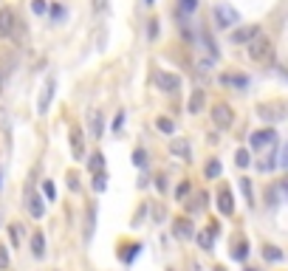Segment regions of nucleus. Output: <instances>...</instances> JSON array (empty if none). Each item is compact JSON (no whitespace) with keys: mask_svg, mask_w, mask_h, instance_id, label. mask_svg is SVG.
I'll list each match as a JSON object with an SVG mask.
<instances>
[{"mask_svg":"<svg viewBox=\"0 0 288 271\" xmlns=\"http://www.w3.org/2000/svg\"><path fill=\"white\" fill-rule=\"evenodd\" d=\"M153 218H156V221H161V218H164V209L156 207V209H153Z\"/></svg>","mask_w":288,"mask_h":271,"instance_id":"obj_47","label":"nucleus"},{"mask_svg":"<svg viewBox=\"0 0 288 271\" xmlns=\"http://www.w3.org/2000/svg\"><path fill=\"white\" fill-rule=\"evenodd\" d=\"M277 164H280V150H277V144H274L271 150L263 156V161H257V170L260 172H271V170H277Z\"/></svg>","mask_w":288,"mask_h":271,"instance_id":"obj_16","label":"nucleus"},{"mask_svg":"<svg viewBox=\"0 0 288 271\" xmlns=\"http://www.w3.org/2000/svg\"><path fill=\"white\" fill-rule=\"evenodd\" d=\"M17 31H20V17H17V12L12 6H0V37H3V40H12V37H17Z\"/></svg>","mask_w":288,"mask_h":271,"instance_id":"obj_3","label":"nucleus"},{"mask_svg":"<svg viewBox=\"0 0 288 271\" xmlns=\"http://www.w3.org/2000/svg\"><path fill=\"white\" fill-rule=\"evenodd\" d=\"M254 37H260V26H240V29L232 31V43L235 45H249Z\"/></svg>","mask_w":288,"mask_h":271,"instance_id":"obj_13","label":"nucleus"},{"mask_svg":"<svg viewBox=\"0 0 288 271\" xmlns=\"http://www.w3.org/2000/svg\"><path fill=\"white\" fill-rule=\"evenodd\" d=\"M203 102H206V93L203 91H192V96H189V102H187V110L189 113H201L203 110Z\"/></svg>","mask_w":288,"mask_h":271,"instance_id":"obj_20","label":"nucleus"},{"mask_svg":"<svg viewBox=\"0 0 288 271\" xmlns=\"http://www.w3.org/2000/svg\"><path fill=\"white\" fill-rule=\"evenodd\" d=\"M54 91H57V79L48 77V79H45V85H43V91H40V99H37V113H40V116L48 113L51 99H54Z\"/></svg>","mask_w":288,"mask_h":271,"instance_id":"obj_11","label":"nucleus"},{"mask_svg":"<svg viewBox=\"0 0 288 271\" xmlns=\"http://www.w3.org/2000/svg\"><path fill=\"white\" fill-rule=\"evenodd\" d=\"M68 186H71V192H80V175L77 172H68Z\"/></svg>","mask_w":288,"mask_h":271,"instance_id":"obj_41","label":"nucleus"},{"mask_svg":"<svg viewBox=\"0 0 288 271\" xmlns=\"http://www.w3.org/2000/svg\"><path fill=\"white\" fill-rule=\"evenodd\" d=\"M9 265H12V257H9V249L0 243V271H6Z\"/></svg>","mask_w":288,"mask_h":271,"instance_id":"obj_39","label":"nucleus"},{"mask_svg":"<svg viewBox=\"0 0 288 271\" xmlns=\"http://www.w3.org/2000/svg\"><path fill=\"white\" fill-rule=\"evenodd\" d=\"M243 271H260V268H252V265H246V268Z\"/></svg>","mask_w":288,"mask_h":271,"instance_id":"obj_49","label":"nucleus"},{"mask_svg":"<svg viewBox=\"0 0 288 271\" xmlns=\"http://www.w3.org/2000/svg\"><path fill=\"white\" fill-rule=\"evenodd\" d=\"M280 167H285V170H288V142L282 144V150H280Z\"/></svg>","mask_w":288,"mask_h":271,"instance_id":"obj_45","label":"nucleus"},{"mask_svg":"<svg viewBox=\"0 0 288 271\" xmlns=\"http://www.w3.org/2000/svg\"><path fill=\"white\" fill-rule=\"evenodd\" d=\"M274 186H277V192H280V198H282V200H288V178L277 181Z\"/></svg>","mask_w":288,"mask_h":271,"instance_id":"obj_42","label":"nucleus"},{"mask_svg":"<svg viewBox=\"0 0 288 271\" xmlns=\"http://www.w3.org/2000/svg\"><path fill=\"white\" fill-rule=\"evenodd\" d=\"M173 237H178V240H189V237H195V223H192V218H187V215H178V218H173Z\"/></svg>","mask_w":288,"mask_h":271,"instance_id":"obj_10","label":"nucleus"},{"mask_svg":"<svg viewBox=\"0 0 288 271\" xmlns=\"http://www.w3.org/2000/svg\"><path fill=\"white\" fill-rule=\"evenodd\" d=\"M43 198L48 200V204H54V200H57V186H54V181H48V178L43 181Z\"/></svg>","mask_w":288,"mask_h":271,"instance_id":"obj_28","label":"nucleus"},{"mask_svg":"<svg viewBox=\"0 0 288 271\" xmlns=\"http://www.w3.org/2000/svg\"><path fill=\"white\" fill-rule=\"evenodd\" d=\"M249 59L257 65H271L274 62V43L268 37H254L252 43H249Z\"/></svg>","mask_w":288,"mask_h":271,"instance_id":"obj_1","label":"nucleus"},{"mask_svg":"<svg viewBox=\"0 0 288 271\" xmlns=\"http://www.w3.org/2000/svg\"><path fill=\"white\" fill-rule=\"evenodd\" d=\"M3 88H6V79H3V74H0V93H3Z\"/></svg>","mask_w":288,"mask_h":271,"instance_id":"obj_48","label":"nucleus"},{"mask_svg":"<svg viewBox=\"0 0 288 271\" xmlns=\"http://www.w3.org/2000/svg\"><path fill=\"white\" fill-rule=\"evenodd\" d=\"M88 133H91V139H102V133H105V116H102V110H91L88 113Z\"/></svg>","mask_w":288,"mask_h":271,"instance_id":"obj_14","label":"nucleus"},{"mask_svg":"<svg viewBox=\"0 0 288 271\" xmlns=\"http://www.w3.org/2000/svg\"><path fill=\"white\" fill-rule=\"evenodd\" d=\"M31 12H34L37 17H45V12H48V3H45V0H31Z\"/></svg>","mask_w":288,"mask_h":271,"instance_id":"obj_38","label":"nucleus"},{"mask_svg":"<svg viewBox=\"0 0 288 271\" xmlns=\"http://www.w3.org/2000/svg\"><path fill=\"white\" fill-rule=\"evenodd\" d=\"M133 167H138V170H144V167H147V150H144V147L133 150Z\"/></svg>","mask_w":288,"mask_h":271,"instance_id":"obj_34","label":"nucleus"},{"mask_svg":"<svg viewBox=\"0 0 288 271\" xmlns=\"http://www.w3.org/2000/svg\"><path fill=\"white\" fill-rule=\"evenodd\" d=\"M215 271H224V265H218V268H215Z\"/></svg>","mask_w":288,"mask_h":271,"instance_id":"obj_52","label":"nucleus"},{"mask_svg":"<svg viewBox=\"0 0 288 271\" xmlns=\"http://www.w3.org/2000/svg\"><path fill=\"white\" fill-rule=\"evenodd\" d=\"M189 189H192V184H189V178H184V181H178V184H175V198L178 200H184L189 195Z\"/></svg>","mask_w":288,"mask_h":271,"instance_id":"obj_33","label":"nucleus"},{"mask_svg":"<svg viewBox=\"0 0 288 271\" xmlns=\"http://www.w3.org/2000/svg\"><path fill=\"white\" fill-rule=\"evenodd\" d=\"M212 124H215L218 130H226L235 124V110H232V105H226V102H218L215 107H212Z\"/></svg>","mask_w":288,"mask_h":271,"instance_id":"obj_6","label":"nucleus"},{"mask_svg":"<svg viewBox=\"0 0 288 271\" xmlns=\"http://www.w3.org/2000/svg\"><path fill=\"white\" fill-rule=\"evenodd\" d=\"M122 124H124V113H119V116H116V121H113V133H119Z\"/></svg>","mask_w":288,"mask_h":271,"instance_id":"obj_46","label":"nucleus"},{"mask_svg":"<svg viewBox=\"0 0 288 271\" xmlns=\"http://www.w3.org/2000/svg\"><path fill=\"white\" fill-rule=\"evenodd\" d=\"M240 192H243L246 200H249V207H254V192H252V181L249 178H240Z\"/></svg>","mask_w":288,"mask_h":271,"instance_id":"obj_30","label":"nucleus"},{"mask_svg":"<svg viewBox=\"0 0 288 271\" xmlns=\"http://www.w3.org/2000/svg\"><path fill=\"white\" fill-rule=\"evenodd\" d=\"M159 31H161V26H159V20H150V26H147V37H150V43L159 37Z\"/></svg>","mask_w":288,"mask_h":271,"instance_id":"obj_40","label":"nucleus"},{"mask_svg":"<svg viewBox=\"0 0 288 271\" xmlns=\"http://www.w3.org/2000/svg\"><path fill=\"white\" fill-rule=\"evenodd\" d=\"M29 249H31V254L37 257V260H43L45 257V235L37 229L34 235H31V240H29Z\"/></svg>","mask_w":288,"mask_h":271,"instance_id":"obj_19","label":"nucleus"},{"mask_svg":"<svg viewBox=\"0 0 288 271\" xmlns=\"http://www.w3.org/2000/svg\"><path fill=\"white\" fill-rule=\"evenodd\" d=\"M156 127H159L164 136H173L175 133V121L170 119V116H159V119H156Z\"/></svg>","mask_w":288,"mask_h":271,"instance_id":"obj_26","label":"nucleus"},{"mask_svg":"<svg viewBox=\"0 0 288 271\" xmlns=\"http://www.w3.org/2000/svg\"><path fill=\"white\" fill-rule=\"evenodd\" d=\"M144 3H147V6H153V3H156V0H144Z\"/></svg>","mask_w":288,"mask_h":271,"instance_id":"obj_50","label":"nucleus"},{"mask_svg":"<svg viewBox=\"0 0 288 271\" xmlns=\"http://www.w3.org/2000/svg\"><path fill=\"white\" fill-rule=\"evenodd\" d=\"M266 200H268V207H280V204H282V198H280V192H277V186H268V189H266Z\"/></svg>","mask_w":288,"mask_h":271,"instance_id":"obj_35","label":"nucleus"},{"mask_svg":"<svg viewBox=\"0 0 288 271\" xmlns=\"http://www.w3.org/2000/svg\"><path fill=\"white\" fill-rule=\"evenodd\" d=\"M221 172H224L221 161H218V158H209V161H206V167H203V175H206L209 181H215V178H221Z\"/></svg>","mask_w":288,"mask_h":271,"instance_id":"obj_23","label":"nucleus"},{"mask_svg":"<svg viewBox=\"0 0 288 271\" xmlns=\"http://www.w3.org/2000/svg\"><path fill=\"white\" fill-rule=\"evenodd\" d=\"M94 189L96 192H105V189H108V172H94Z\"/></svg>","mask_w":288,"mask_h":271,"instance_id":"obj_29","label":"nucleus"},{"mask_svg":"<svg viewBox=\"0 0 288 271\" xmlns=\"http://www.w3.org/2000/svg\"><path fill=\"white\" fill-rule=\"evenodd\" d=\"M0 221H3V218H0Z\"/></svg>","mask_w":288,"mask_h":271,"instance_id":"obj_53","label":"nucleus"},{"mask_svg":"<svg viewBox=\"0 0 288 271\" xmlns=\"http://www.w3.org/2000/svg\"><path fill=\"white\" fill-rule=\"evenodd\" d=\"M170 153H173V156H178V158H184V161H189V158H192V147H189L187 139H173V142H170Z\"/></svg>","mask_w":288,"mask_h":271,"instance_id":"obj_18","label":"nucleus"},{"mask_svg":"<svg viewBox=\"0 0 288 271\" xmlns=\"http://www.w3.org/2000/svg\"><path fill=\"white\" fill-rule=\"evenodd\" d=\"M9 237H12V246L20 249L23 246V226L20 223H9Z\"/></svg>","mask_w":288,"mask_h":271,"instance_id":"obj_25","label":"nucleus"},{"mask_svg":"<svg viewBox=\"0 0 288 271\" xmlns=\"http://www.w3.org/2000/svg\"><path fill=\"white\" fill-rule=\"evenodd\" d=\"M108 3H110V0H91V9H94L96 15H102V12L108 9Z\"/></svg>","mask_w":288,"mask_h":271,"instance_id":"obj_43","label":"nucleus"},{"mask_svg":"<svg viewBox=\"0 0 288 271\" xmlns=\"http://www.w3.org/2000/svg\"><path fill=\"white\" fill-rule=\"evenodd\" d=\"M198 9V0H178V15H192Z\"/></svg>","mask_w":288,"mask_h":271,"instance_id":"obj_36","label":"nucleus"},{"mask_svg":"<svg viewBox=\"0 0 288 271\" xmlns=\"http://www.w3.org/2000/svg\"><path fill=\"white\" fill-rule=\"evenodd\" d=\"M212 17H215L218 29H235L240 23V12L235 6H229V3H218V6L212 9Z\"/></svg>","mask_w":288,"mask_h":271,"instance_id":"obj_2","label":"nucleus"},{"mask_svg":"<svg viewBox=\"0 0 288 271\" xmlns=\"http://www.w3.org/2000/svg\"><path fill=\"white\" fill-rule=\"evenodd\" d=\"M88 167H91V172H105V156L102 153H91Z\"/></svg>","mask_w":288,"mask_h":271,"instance_id":"obj_27","label":"nucleus"},{"mask_svg":"<svg viewBox=\"0 0 288 271\" xmlns=\"http://www.w3.org/2000/svg\"><path fill=\"white\" fill-rule=\"evenodd\" d=\"M277 144V130L274 127H263V130H254L249 136V147L252 150H266V147H274Z\"/></svg>","mask_w":288,"mask_h":271,"instance_id":"obj_5","label":"nucleus"},{"mask_svg":"<svg viewBox=\"0 0 288 271\" xmlns=\"http://www.w3.org/2000/svg\"><path fill=\"white\" fill-rule=\"evenodd\" d=\"M221 85L243 91V88H249V77H246V74H221Z\"/></svg>","mask_w":288,"mask_h":271,"instance_id":"obj_15","label":"nucleus"},{"mask_svg":"<svg viewBox=\"0 0 288 271\" xmlns=\"http://www.w3.org/2000/svg\"><path fill=\"white\" fill-rule=\"evenodd\" d=\"M124 249L127 251H119V260H122L124 265H130L138 257V251H141V243H130V246H124Z\"/></svg>","mask_w":288,"mask_h":271,"instance_id":"obj_21","label":"nucleus"},{"mask_svg":"<svg viewBox=\"0 0 288 271\" xmlns=\"http://www.w3.org/2000/svg\"><path fill=\"white\" fill-rule=\"evenodd\" d=\"M48 12H51V23H62L65 20V6H59V3L48 6Z\"/></svg>","mask_w":288,"mask_h":271,"instance_id":"obj_37","label":"nucleus"},{"mask_svg":"<svg viewBox=\"0 0 288 271\" xmlns=\"http://www.w3.org/2000/svg\"><path fill=\"white\" fill-rule=\"evenodd\" d=\"M181 85H184V79H181L178 74H173V71H159V74H156V88H159V91L178 93Z\"/></svg>","mask_w":288,"mask_h":271,"instance_id":"obj_7","label":"nucleus"},{"mask_svg":"<svg viewBox=\"0 0 288 271\" xmlns=\"http://www.w3.org/2000/svg\"><path fill=\"white\" fill-rule=\"evenodd\" d=\"M195 240H198V246H201L203 251H212V246H215V235H212L209 229H203V232H195Z\"/></svg>","mask_w":288,"mask_h":271,"instance_id":"obj_22","label":"nucleus"},{"mask_svg":"<svg viewBox=\"0 0 288 271\" xmlns=\"http://www.w3.org/2000/svg\"><path fill=\"white\" fill-rule=\"evenodd\" d=\"M218 212L226 215V218L235 215V195H232V189L226 184L218 186Z\"/></svg>","mask_w":288,"mask_h":271,"instance_id":"obj_12","label":"nucleus"},{"mask_svg":"<svg viewBox=\"0 0 288 271\" xmlns=\"http://www.w3.org/2000/svg\"><path fill=\"white\" fill-rule=\"evenodd\" d=\"M257 116L266 121H280L288 116V102L282 99H274V102H263V105H257Z\"/></svg>","mask_w":288,"mask_h":271,"instance_id":"obj_4","label":"nucleus"},{"mask_svg":"<svg viewBox=\"0 0 288 271\" xmlns=\"http://www.w3.org/2000/svg\"><path fill=\"white\" fill-rule=\"evenodd\" d=\"M0 186H3V170H0Z\"/></svg>","mask_w":288,"mask_h":271,"instance_id":"obj_51","label":"nucleus"},{"mask_svg":"<svg viewBox=\"0 0 288 271\" xmlns=\"http://www.w3.org/2000/svg\"><path fill=\"white\" fill-rule=\"evenodd\" d=\"M26 209H29V215L34 218V221L45 218V198H43V195H37L31 186L26 189Z\"/></svg>","mask_w":288,"mask_h":271,"instance_id":"obj_9","label":"nucleus"},{"mask_svg":"<svg viewBox=\"0 0 288 271\" xmlns=\"http://www.w3.org/2000/svg\"><path fill=\"white\" fill-rule=\"evenodd\" d=\"M246 257H249V240L243 235H235V240H232V260L243 263Z\"/></svg>","mask_w":288,"mask_h":271,"instance_id":"obj_17","label":"nucleus"},{"mask_svg":"<svg viewBox=\"0 0 288 271\" xmlns=\"http://www.w3.org/2000/svg\"><path fill=\"white\" fill-rule=\"evenodd\" d=\"M212 65H215V59H212V57L198 59V71H212Z\"/></svg>","mask_w":288,"mask_h":271,"instance_id":"obj_44","label":"nucleus"},{"mask_svg":"<svg viewBox=\"0 0 288 271\" xmlns=\"http://www.w3.org/2000/svg\"><path fill=\"white\" fill-rule=\"evenodd\" d=\"M68 142H71L74 161H85V133L77 124H71V130H68Z\"/></svg>","mask_w":288,"mask_h":271,"instance_id":"obj_8","label":"nucleus"},{"mask_svg":"<svg viewBox=\"0 0 288 271\" xmlns=\"http://www.w3.org/2000/svg\"><path fill=\"white\" fill-rule=\"evenodd\" d=\"M235 164H238V167H249V164H252V153L246 150V147H240V150L235 153Z\"/></svg>","mask_w":288,"mask_h":271,"instance_id":"obj_31","label":"nucleus"},{"mask_svg":"<svg viewBox=\"0 0 288 271\" xmlns=\"http://www.w3.org/2000/svg\"><path fill=\"white\" fill-rule=\"evenodd\" d=\"M206 204H209V195L198 192V195H195V200L189 204V209H192V212H201V209H206Z\"/></svg>","mask_w":288,"mask_h":271,"instance_id":"obj_32","label":"nucleus"},{"mask_svg":"<svg viewBox=\"0 0 288 271\" xmlns=\"http://www.w3.org/2000/svg\"><path fill=\"white\" fill-rule=\"evenodd\" d=\"M263 257H266L268 263H282V249H277V246H271V243H266V246H263Z\"/></svg>","mask_w":288,"mask_h":271,"instance_id":"obj_24","label":"nucleus"}]
</instances>
